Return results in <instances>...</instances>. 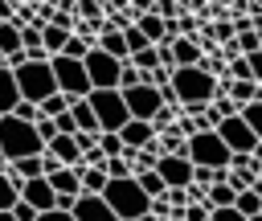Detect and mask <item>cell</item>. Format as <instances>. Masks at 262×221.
I'll list each match as a JSON object with an SVG mask.
<instances>
[{
	"instance_id": "obj_12",
	"label": "cell",
	"mask_w": 262,
	"mask_h": 221,
	"mask_svg": "<svg viewBox=\"0 0 262 221\" xmlns=\"http://www.w3.org/2000/svg\"><path fill=\"white\" fill-rule=\"evenodd\" d=\"M20 201H25L33 213H49L57 196H53L49 180H45V176H37V180H25V184H20Z\"/></svg>"
},
{
	"instance_id": "obj_32",
	"label": "cell",
	"mask_w": 262,
	"mask_h": 221,
	"mask_svg": "<svg viewBox=\"0 0 262 221\" xmlns=\"http://www.w3.org/2000/svg\"><path fill=\"white\" fill-rule=\"evenodd\" d=\"M229 172H254L258 176V164L250 156H229Z\"/></svg>"
},
{
	"instance_id": "obj_35",
	"label": "cell",
	"mask_w": 262,
	"mask_h": 221,
	"mask_svg": "<svg viewBox=\"0 0 262 221\" xmlns=\"http://www.w3.org/2000/svg\"><path fill=\"white\" fill-rule=\"evenodd\" d=\"M53 172H61V164H57L49 151H41V176H53Z\"/></svg>"
},
{
	"instance_id": "obj_1",
	"label": "cell",
	"mask_w": 262,
	"mask_h": 221,
	"mask_svg": "<svg viewBox=\"0 0 262 221\" xmlns=\"http://www.w3.org/2000/svg\"><path fill=\"white\" fill-rule=\"evenodd\" d=\"M168 86L176 94L180 106H209L217 98V78L205 74L201 65H188V70H172L168 74Z\"/></svg>"
},
{
	"instance_id": "obj_16",
	"label": "cell",
	"mask_w": 262,
	"mask_h": 221,
	"mask_svg": "<svg viewBox=\"0 0 262 221\" xmlns=\"http://www.w3.org/2000/svg\"><path fill=\"white\" fill-rule=\"evenodd\" d=\"M4 172L12 176V180H37L41 176V156H25V160H12V164H4Z\"/></svg>"
},
{
	"instance_id": "obj_9",
	"label": "cell",
	"mask_w": 262,
	"mask_h": 221,
	"mask_svg": "<svg viewBox=\"0 0 262 221\" xmlns=\"http://www.w3.org/2000/svg\"><path fill=\"white\" fill-rule=\"evenodd\" d=\"M213 131H217V139L229 147V156H250V151H254V143H258V135H254L237 115H233V119H221Z\"/></svg>"
},
{
	"instance_id": "obj_29",
	"label": "cell",
	"mask_w": 262,
	"mask_h": 221,
	"mask_svg": "<svg viewBox=\"0 0 262 221\" xmlns=\"http://www.w3.org/2000/svg\"><path fill=\"white\" fill-rule=\"evenodd\" d=\"M8 115H12V119H20V123H29V127H33L37 119H41V110H37L33 102H16V106H12Z\"/></svg>"
},
{
	"instance_id": "obj_18",
	"label": "cell",
	"mask_w": 262,
	"mask_h": 221,
	"mask_svg": "<svg viewBox=\"0 0 262 221\" xmlns=\"http://www.w3.org/2000/svg\"><path fill=\"white\" fill-rule=\"evenodd\" d=\"M20 102V94H16V82H12V70L0 61V115H8L12 106Z\"/></svg>"
},
{
	"instance_id": "obj_40",
	"label": "cell",
	"mask_w": 262,
	"mask_h": 221,
	"mask_svg": "<svg viewBox=\"0 0 262 221\" xmlns=\"http://www.w3.org/2000/svg\"><path fill=\"white\" fill-rule=\"evenodd\" d=\"M0 172H4V156H0Z\"/></svg>"
},
{
	"instance_id": "obj_14",
	"label": "cell",
	"mask_w": 262,
	"mask_h": 221,
	"mask_svg": "<svg viewBox=\"0 0 262 221\" xmlns=\"http://www.w3.org/2000/svg\"><path fill=\"white\" fill-rule=\"evenodd\" d=\"M168 53H172L176 70L201 65V45H196V37H176V41H168Z\"/></svg>"
},
{
	"instance_id": "obj_11",
	"label": "cell",
	"mask_w": 262,
	"mask_h": 221,
	"mask_svg": "<svg viewBox=\"0 0 262 221\" xmlns=\"http://www.w3.org/2000/svg\"><path fill=\"white\" fill-rule=\"evenodd\" d=\"M70 217H74V221H119V217L106 209V201H102V196H86V192H78V196H74Z\"/></svg>"
},
{
	"instance_id": "obj_8",
	"label": "cell",
	"mask_w": 262,
	"mask_h": 221,
	"mask_svg": "<svg viewBox=\"0 0 262 221\" xmlns=\"http://www.w3.org/2000/svg\"><path fill=\"white\" fill-rule=\"evenodd\" d=\"M82 70H86V78H90V90H119V70H123V61L106 57L102 49H90V53L82 57Z\"/></svg>"
},
{
	"instance_id": "obj_2",
	"label": "cell",
	"mask_w": 262,
	"mask_h": 221,
	"mask_svg": "<svg viewBox=\"0 0 262 221\" xmlns=\"http://www.w3.org/2000/svg\"><path fill=\"white\" fill-rule=\"evenodd\" d=\"M41 151H45V143L37 139V131L29 123H20L12 115H0V156H4V164L25 160V156H41Z\"/></svg>"
},
{
	"instance_id": "obj_23",
	"label": "cell",
	"mask_w": 262,
	"mask_h": 221,
	"mask_svg": "<svg viewBox=\"0 0 262 221\" xmlns=\"http://www.w3.org/2000/svg\"><path fill=\"white\" fill-rule=\"evenodd\" d=\"M233 209H237L242 217H254V213H262V196H258L254 188H246V192L233 196Z\"/></svg>"
},
{
	"instance_id": "obj_31",
	"label": "cell",
	"mask_w": 262,
	"mask_h": 221,
	"mask_svg": "<svg viewBox=\"0 0 262 221\" xmlns=\"http://www.w3.org/2000/svg\"><path fill=\"white\" fill-rule=\"evenodd\" d=\"M209 213H213V209L201 201V205H184V213H180V217H184V221H209Z\"/></svg>"
},
{
	"instance_id": "obj_37",
	"label": "cell",
	"mask_w": 262,
	"mask_h": 221,
	"mask_svg": "<svg viewBox=\"0 0 262 221\" xmlns=\"http://www.w3.org/2000/svg\"><path fill=\"white\" fill-rule=\"evenodd\" d=\"M0 221H16V217H12V213H8V209H4V213H0Z\"/></svg>"
},
{
	"instance_id": "obj_4",
	"label": "cell",
	"mask_w": 262,
	"mask_h": 221,
	"mask_svg": "<svg viewBox=\"0 0 262 221\" xmlns=\"http://www.w3.org/2000/svg\"><path fill=\"white\" fill-rule=\"evenodd\" d=\"M102 201H106V209L119 217V221H135V217H143L147 213V196L139 192V184L127 176V180H106V188L98 192Z\"/></svg>"
},
{
	"instance_id": "obj_38",
	"label": "cell",
	"mask_w": 262,
	"mask_h": 221,
	"mask_svg": "<svg viewBox=\"0 0 262 221\" xmlns=\"http://www.w3.org/2000/svg\"><path fill=\"white\" fill-rule=\"evenodd\" d=\"M168 221H184V217H168Z\"/></svg>"
},
{
	"instance_id": "obj_21",
	"label": "cell",
	"mask_w": 262,
	"mask_h": 221,
	"mask_svg": "<svg viewBox=\"0 0 262 221\" xmlns=\"http://www.w3.org/2000/svg\"><path fill=\"white\" fill-rule=\"evenodd\" d=\"M237 119H242V123H246V127H250V131H254V135L262 139V98H254V102H246V106L237 110Z\"/></svg>"
},
{
	"instance_id": "obj_34",
	"label": "cell",
	"mask_w": 262,
	"mask_h": 221,
	"mask_svg": "<svg viewBox=\"0 0 262 221\" xmlns=\"http://www.w3.org/2000/svg\"><path fill=\"white\" fill-rule=\"evenodd\" d=\"M8 213H12V217H16V221H37V213H33V209H29V205H25V201H16V205H12V209H8Z\"/></svg>"
},
{
	"instance_id": "obj_6",
	"label": "cell",
	"mask_w": 262,
	"mask_h": 221,
	"mask_svg": "<svg viewBox=\"0 0 262 221\" xmlns=\"http://www.w3.org/2000/svg\"><path fill=\"white\" fill-rule=\"evenodd\" d=\"M49 70H53V86H57V94H66L70 102H78V98H86V94H90V78H86L82 61L49 57Z\"/></svg>"
},
{
	"instance_id": "obj_27",
	"label": "cell",
	"mask_w": 262,
	"mask_h": 221,
	"mask_svg": "<svg viewBox=\"0 0 262 221\" xmlns=\"http://www.w3.org/2000/svg\"><path fill=\"white\" fill-rule=\"evenodd\" d=\"M98 151H102L106 160L123 156V143H119V135H115V131H102V135H98Z\"/></svg>"
},
{
	"instance_id": "obj_28",
	"label": "cell",
	"mask_w": 262,
	"mask_h": 221,
	"mask_svg": "<svg viewBox=\"0 0 262 221\" xmlns=\"http://www.w3.org/2000/svg\"><path fill=\"white\" fill-rule=\"evenodd\" d=\"M131 86H143V74H139L131 61H123V70H119V90H131Z\"/></svg>"
},
{
	"instance_id": "obj_5",
	"label": "cell",
	"mask_w": 262,
	"mask_h": 221,
	"mask_svg": "<svg viewBox=\"0 0 262 221\" xmlns=\"http://www.w3.org/2000/svg\"><path fill=\"white\" fill-rule=\"evenodd\" d=\"M86 102H90V110H94L98 135H102V131H119V127L131 119L127 106H123V94H119V90H90Z\"/></svg>"
},
{
	"instance_id": "obj_17",
	"label": "cell",
	"mask_w": 262,
	"mask_h": 221,
	"mask_svg": "<svg viewBox=\"0 0 262 221\" xmlns=\"http://www.w3.org/2000/svg\"><path fill=\"white\" fill-rule=\"evenodd\" d=\"M49 180V188H53V196H78L82 188H78V172L74 168H61V172H53V176H45Z\"/></svg>"
},
{
	"instance_id": "obj_13",
	"label": "cell",
	"mask_w": 262,
	"mask_h": 221,
	"mask_svg": "<svg viewBox=\"0 0 262 221\" xmlns=\"http://www.w3.org/2000/svg\"><path fill=\"white\" fill-rule=\"evenodd\" d=\"M115 135H119L123 151H143V147H151V139H156L151 123H135V119H127V123H123Z\"/></svg>"
},
{
	"instance_id": "obj_15",
	"label": "cell",
	"mask_w": 262,
	"mask_h": 221,
	"mask_svg": "<svg viewBox=\"0 0 262 221\" xmlns=\"http://www.w3.org/2000/svg\"><path fill=\"white\" fill-rule=\"evenodd\" d=\"M94 49H102V53L115 57V61H127V45H123V37H119L115 29H102V33L94 37Z\"/></svg>"
},
{
	"instance_id": "obj_26",
	"label": "cell",
	"mask_w": 262,
	"mask_h": 221,
	"mask_svg": "<svg viewBox=\"0 0 262 221\" xmlns=\"http://www.w3.org/2000/svg\"><path fill=\"white\" fill-rule=\"evenodd\" d=\"M119 37H123V45H127V57H131V53H139V49H147V37H143L135 25H127Z\"/></svg>"
},
{
	"instance_id": "obj_39",
	"label": "cell",
	"mask_w": 262,
	"mask_h": 221,
	"mask_svg": "<svg viewBox=\"0 0 262 221\" xmlns=\"http://www.w3.org/2000/svg\"><path fill=\"white\" fill-rule=\"evenodd\" d=\"M258 184H262V168H258Z\"/></svg>"
},
{
	"instance_id": "obj_20",
	"label": "cell",
	"mask_w": 262,
	"mask_h": 221,
	"mask_svg": "<svg viewBox=\"0 0 262 221\" xmlns=\"http://www.w3.org/2000/svg\"><path fill=\"white\" fill-rule=\"evenodd\" d=\"M66 37H70L66 29H53V25H45V29H41V45H45V53H49V57H57V53L66 49Z\"/></svg>"
},
{
	"instance_id": "obj_7",
	"label": "cell",
	"mask_w": 262,
	"mask_h": 221,
	"mask_svg": "<svg viewBox=\"0 0 262 221\" xmlns=\"http://www.w3.org/2000/svg\"><path fill=\"white\" fill-rule=\"evenodd\" d=\"M188 164L192 168H229V147L217 139V131L188 135Z\"/></svg>"
},
{
	"instance_id": "obj_33",
	"label": "cell",
	"mask_w": 262,
	"mask_h": 221,
	"mask_svg": "<svg viewBox=\"0 0 262 221\" xmlns=\"http://www.w3.org/2000/svg\"><path fill=\"white\" fill-rule=\"evenodd\" d=\"M209 221H246V217L229 205V209H213V213H209Z\"/></svg>"
},
{
	"instance_id": "obj_25",
	"label": "cell",
	"mask_w": 262,
	"mask_h": 221,
	"mask_svg": "<svg viewBox=\"0 0 262 221\" xmlns=\"http://www.w3.org/2000/svg\"><path fill=\"white\" fill-rule=\"evenodd\" d=\"M37 110H41V119H57L61 110H70V98H66V94H49Z\"/></svg>"
},
{
	"instance_id": "obj_19",
	"label": "cell",
	"mask_w": 262,
	"mask_h": 221,
	"mask_svg": "<svg viewBox=\"0 0 262 221\" xmlns=\"http://www.w3.org/2000/svg\"><path fill=\"white\" fill-rule=\"evenodd\" d=\"M70 119H74V127H78V131H90V135H98V123H94V110H90V102H86V98L70 102Z\"/></svg>"
},
{
	"instance_id": "obj_3",
	"label": "cell",
	"mask_w": 262,
	"mask_h": 221,
	"mask_svg": "<svg viewBox=\"0 0 262 221\" xmlns=\"http://www.w3.org/2000/svg\"><path fill=\"white\" fill-rule=\"evenodd\" d=\"M12 82H16V94H20V102H33V106H41L49 94H57L49 61H25L20 70H12Z\"/></svg>"
},
{
	"instance_id": "obj_22",
	"label": "cell",
	"mask_w": 262,
	"mask_h": 221,
	"mask_svg": "<svg viewBox=\"0 0 262 221\" xmlns=\"http://www.w3.org/2000/svg\"><path fill=\"white\" fill-rule=\"evenodd\" d=\"M16 201H20V180H12L8 172H0V213L12 209Z\"/></svg>"
},
{
	"instance_id": "obj_30",
	"label": "cell",
	"mask_w": 262,
	"mask_h": 221,
	"mask_svg": "<svg viewBox=\"0 0 262 221\" xmlns=\"http://www.w3.org/2000/svg\"><path fill=\"white\" fill-rule=\"evenodd\" d=\"M74 16H86V20H102V4H94V0H82V4H74Z\"/></svg>"
},
{
	"instance_id": "obj_36",
	"label": "cell",
	"mask_w": 262,
	"mask_h": 221,
	"mask_svg": "<svg viewBox=\"0 0 262 221\" xmlns=\"http://www.w3.org/2000/svg\"><path fill=\"white\" fill-rule=\"evenodd\" d=\"M37 221H74L70 213H57V209H49V213H37Z\"/></svg>"
},
{
	"instance_id": "obj_24",
	"label": "cell",
	"mask_w": 262,
	"mask_h": 221,
	"mask_svg": "<svg viewBox=\"0 0 262 221\" xmlns=\"http://www.w3.org/2000/svg\"><path fill=\"white\" fill-rule=\"evenodd\" d=\"M16 49H20V29L8 20V25H0V57H8Z\"/></svg>"
},
{
	"instance_id": "obj_10",
	"label": "cell",
	"mask_w": 262,
	"mask_h": 221,
	"mask_svg": "<svg viewBox=\"0 0 262 221\" xmlns=\"http://www.w3.org/2000/svg\"><path fill=\"white\" fill-rule=\"evenodd\" d=\"M151 172L164 180V188H188L192 184V164L180 160V156H160Z\"/></svg>"
}]
</instances>
